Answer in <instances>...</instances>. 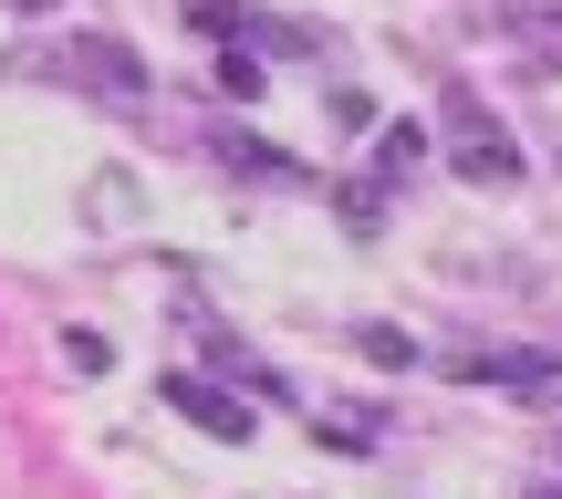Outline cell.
Listing matches in <instances>:
<instances>
[{
  "label": "cell",
  "mask_w": 562,
  "mask_h": 499,
  "mask_svg": "<svg viewBox=\"0 0 562 499\" xmlns=\"http://www.w3.org/2000/svg\"><path fill=\"white\" fill-rule=\"evenodd\" d=\"M438 136H448V157H459V178H480V188H510V178H521V146H510V125L490 115L480 94H448L438 104Z\"/></svg>",
  "instance_id": "1"
},
{
  "label": "cell",
  "mask_w": 562,
  "mask_h": 499,
  "mask_svg": "<svg viewBox=\"0 0 562 499\" xmlns=\"http://www.w3.org/2000/svg\"><path fill=\"white\" fill-rule=\"evenodd\" d=\"M167 406H178V417H199V427H209V438H229V447H240V438H250V406H229V396H209V385H199V375H178V385H167Z\"/></svg>",
  "instance_id": "2"
},
{
  "label": "cell",
  "mask_w": 562,
  "mask_h": 499,
  "mask_svg": "<svg viewBox=\"0 0 562 499\" xmlns=\"http://www.w3.org/2000/svg\"><path fill=\"white\" fill-rule=\"evenodd\" d=\"M459 375H480V385H521V396H552L562 364H552V354H469Z\"/></svg>",
  "instance_id": "3"
},
{
  "label": "cell",
  "mask_w": 562,
  "mask_h": 499,
  "mask_svg": "<svg viewBox=\"0 0 562 499\" xmlns=\"http://www.w3.org/2000/svg\"><path fill=\"white\" fill-rule=\"evenodd\" d=\"M74 73L94 83V94H146V73H136V53H115V42H74Z\"/></svg>",
  "instance_id": "4"
},
{
  "label": "cell",
  "mask_w": 562,
  "mask_h": 499,
  "mask_svg": "<svg viewBox=\"0 0 562 499\" xmlns=\"http://www.w3.org/2000/svg\"><path fill=\"white\" fill-rule=\"evenodd\" d=\"M220 157H229V167H250V178H302V167H292V157H271L261 136H220Z\"/></svg>",
  "instance_id": "5"
},
{
  "label": "cell",
  "mask_w": 562,
  "mask_h": 499,
  "mask_svg": "<svg viewBox=\"0 0 562 499\" xmlns=\"http://www.w3.org/2000/svg\"><path fill=\"white\" fill-rule=\"evenodd\" d=\"M355 343H364V354H375V364H406V354H417V343H406V333H385V322H364Z\"/></svg>",
  "instance_id": "6"
},
{
  "label": "cell",
  "mask_w": 562,
  "mask_h": 499,
  "mask_svg": "<svg viewBox=\"0 0 562 499\" xmlns=\"http://www.w3.org/2000/svg\"><path fill=\"white\" fill-rule=\"evenodd\" d=\"M531 499H562V438H552V479H531Z\"/></svg>",
  "instance_id": "7"
}]
</instances>
